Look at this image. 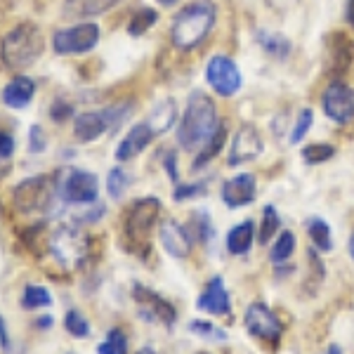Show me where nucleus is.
Returning <instances> with one entry per match:
<instances>
[{
  "instance_id": "37998d69",
  "label": "nucleus",
  "mask_w": 354,
  "mask_h": 354,
  "mask_svg": "<svg viewBox=\"0 0 354 354\" xmlns=\"http://www.w3.org/2000/svg\"><path fill=\"white\" fill-rule=\"evenodd\" d=\"M0 347H3L5 352H10V330L3 317H0Z\"/></svg>"
},
{
  "instance_id": "bb28decb",
  "label": "nucleus",
  "mask_w": 354,
  "mask_h": 354,
  "mask_svg": "<svg viewBox=\"0 0 354 354\" xmlns=\"http://www.w3.org/2000/svg\"><path fill=\"white\" fill-rule=\"evenodd\" d=\"M258 45L274 59H286L290 50H293V45H290L286 36L274 31H258Z\"/></svg>"
},
{
  "instance_id": "ddd939ff",
  "label": "nucleus",
  "mask_w": 354,
  "mask_h": 354,
  "mask_svg": "<svg viewBox=\"0 0 354 354\" xmlns=\"http://www.w3.org/2000/svg\"><path fill=\"white\" fill-rule=\"evenodd\" d=\"M322 109L335 125L354 123V88L342 81H333L322 95Z\"/></svg>"
},
{
  "instance_id": "c85d7f7f",
  "label": "nucleus",
  "mask_w": 354,
  "mask_h": 354,
  "mask_svg": "<svg viewBox=\"0 0 354 354\" xmlns=\"http://www.w3.org/2000/svg\"><path fill=\"white\" fill-rule=\"evenodd\" d=\"M279 227H281V218H279V210L274 205H265L262 208V220L258 227V241L260 245H270L272 239L279 234Z\"/></svg>"
},
{
  "instance_id": "1a4fd4ad",
  "label": "nucleus",
  "mask_w": 354,
  "mask_h": 354,
  "mask_svg": "<svg viewBox=\"0 0 354 354\" xmlns=\"http://www.w3.org/2000/svg\"><path fill=\"white\" fill-rule=\"evenodd\" d=\"M205 81H208L210 90L220 97H234L241 90L243 76L236 62L227 55H213L205 64Z\"/></svg>"
},
{
  "instance_id": "412c9836",
  "label": "nucleus",
  "mask_w": 354,
  "mask_h": 354,
  "mask_svg": "<svg viewBox=\"0 0 354 354\" xmlns=\"http://www.w3.org/2000/svg\"><path fill=\"white\" fill-rule=\"evenodd\" d=\"M330 41V53H328V64H330V73L335 76H342L345 71H350L352 62H354V45L345 33H333L328 36Z\"/></svg>"
},
{
  "instance_id": "6ab92c4d",
  "label": "nucleus",
  "mask_w": 354,
  "mask_h": 354,
  "mask_svg": "<svg viewBox=\"0 0 354 354\" xmlns=\"http://www.w3.org/2000/svg\"><path fill=\"white\" fill-rule=\"evenodd\" d=\"M255 239H258V230H255V222L253 220H243V222H236L225 236V248L230 255H248L250 248H253Z\"/></svg>"
},
{
  "instance_id": "3c124183",
  "label": "nucleus",
  "mask_w": 354,
  "mask_h": 354,
  "mask_svg": "<svg viewBox=\"0 0 354 354\" xmlns=\"http://www.w3.org/2000/svg\"><path fill=\"white\" fill-rule=\"evenodd\" d=\"M198 354H208V352H198Z\"/></svg>"
},
{
  "instance_id": "e433bc0d",
  "label": "nucleus",
  "mask_w": 354,
  "mask_h": 354,
  "mask_svg": "<svg viewBox=\"0 0 354 354\" xmlns=\"http://www.w3.org/2000/svg\"><path fill=\"white\" fill-rule=\"evenodd\" d=\"M312 123H314V113H312V109H302V111L298 113V118H295L293 130H290V145H298V142L305 140V135L310 133Z\"/></svg>"
},
{
  "instance_id": "4be33fe9",
  "label": "nucleus",
  "mask_w": 354,
  "mask_h": 354,
  "mask_svg": "<svg viewBox=\"0 0 354 354\" xmlns=\"http://www.w3.org/2000/svg\"><path fill=\"white\" fill-rule=\"evenodd\" d=\"M121 0H64V17H73V19H85V17L102 15L118 5Z\"/></svg>"
},
{
  "instance_id": "a878e982",
  "label": "nucleus",
  "mask_w": 354,
  "mask_h": 354,
  "mask_svg": "<svg viewBox=\"0 0 354 354\" xmlns=\"http://www.w3.org/2000/svg\"><path fill=\"white\" fill-rule=\"evenodd\" d=\"M189 232L194 236L196 243H203V245H210L215 239V225H213V218H210L208 210H194L192 213V220H189Z\"/></svg>"
},
{
  "instance_id": "4468645a",
  "label": "nucleus",
  "mask_w": 354,
  "mask_h": 354,
  "mask_svg": "<svg viewBox=\"0 0 354 354\" xmlns=\"http://www.w3.org/2000/svg\"><path fill=\"white\" fill-rule=\"evenodd\" d=\"M196 310L203 314H210V317L232 319V298H230V290H227V283L222 274H215V277L208 279L201 295L196 298Z\"/></svg>"
},
{
  "instance_id": "7ed1b4c3",
  "label": "nucleus",
  "mask_w": 354,
  "mask_h": 354,
  "mask_svg": "<svg viewBox=\"0 0 354 354\" xmlns=\"http://www.w3.org/2000/svg\"><path fill=\"white\" fill-rule=\"evenodd\" d=\"M45 41L41 28L31 21L24 24H17L15 28H10L8 33L0 41V57H3V64L12 71H21L28 68L31 64H36L43 55Z\"/></svg>"
},
{
  "instance_id": "f257e3e1",
  "label": "nucleus",
  "mask_w": 354,
  "mask_h": 354,
  "mask_svg": "<svg viewBox=\"0 0 354 354\" xmlns=\"http://www.w3.org/2000/svg\"><path fill=\"white\" fill-rule=\"evenodd\" d=\"M220 116H218V106L203 93H192L187 100L185 113L177 121V145L185 151L203 149V145L215 135V130L220 128Z\"/></svg>"
},
{
  "instance_id": "cd10ccee",
  "label": "nucleus",
  "mask_w": 354,
  "mask_h": 354,
  "mask_svg": "<svg viewBox=\"0 0 354 354\" xmlns=\"http://www.w3.org/2000/svg\"><path fill=\"white\" fill-rule=\"evenodd\" d=\"M295 245H298V241H295L293 232H288V230L279 232L277 241H274L270 248V262L272 265H283V262H288L295 253Z\"/></svg>"
},
{
  "instance_id": "49530a36",
  "label": "nucleus",
  "mask_w": 354,
  "mask_h": 354,
  "mask_svg": "<svg viewBox=\"0 0 354 354\" xmlns=\"http://www.w3.org/2000/svg\"><path fill=\"white\" fill-rule=\"evenodd\" d=\"M324 354H342V347L340 345H335V342H330V345L326 347V352Z\"/></svg>"
},
{
  "instance_id": "20e7f679",
  "label": "nucleus",
  "mask_w": 354,
  "mask_h": 354,
  "mask_svg": "<svg viewBox=\"0 0 354 354\" xmlns=\"http://www.w3.org/2000/svg\"><path fill=\"white\" fill-rule=\"evenodd\" d=\"M161 215V201L153 196H142L130 203L128 213L123 220V230L128 234L133 248L149 250V234Z\"/></svg>"
},
{
  "instance_id": "9d476101",
  "label": "nucleus",
  "mask_w": 354,
  "mask_h": 354,
  "mask_svg": "<svg viewBox=\"0 0 354 354\" xmlns=\"http://www.w3.org/2000/svg\"><path fill=\"white\" fill-rule=\"evenodd\" d=\"M55 180L48 175L28 177V180L19 182L12 192V203L19 213H31V210H45L53 203Z\"/></svg>"
},
{
  "instance_id": "de8ad7c7",
  "label": "nucleus",
  "mask_w": 354,
  "mask_h": 354,
  "mask_svg": "<svg viewBox=\"0 0 354 354\" xmlns=\"http://www.w3.org/2000/svg\"><path fill=\"white\" fill-rule=\"evenodd\" d=\"M347 253H350V258L354 262V232L350 234V241H347Z\"/></svg>"
},
{
  "instance_id": "f704fd0d",
  "label": "nucleus",
  "mask_w": 354,
  "mask_h": 354,
  "mask_svg": "<svg viewBox=\"0 0 354 354\" xmlns=\"http://www.w3.org/2000/svg\"><path fill=\"white\" fill-rule=\"evenodd\" d=\"M189 330L194 335L210 342H225L227 340V330H222L220 326H215L213 322H203V319H194L189 322Z\"/></svg>"
},
{
  "instance_id": "c756f323",
  "label": "nucleus",
  "mask_w": 354,
  "mask_h": 354,
  "mask_svg": "<svg viewBox=\"0 0 354 354\" xmlns=\"http://www.w3.org/2000/svg\"><path fill=\"white\" fill-rule=\"evenodd\" d=\"M21 307L24 310H45V307L53 305V295L45 286H38V283H26L24 290H21Z\"/></svg>"
},
{
  "instance_id": "aec40b11",
  "label": "nucleus",
  "mask_w": 354,
  "mask_h": 354,
  "mask_svg": "<svg viewBox=\"0 0 354 354\" xmlns=\"http://www.w3.org/2000/svg\"><path fill=\"white\" fill-rule=\"evenodd\" d=\"M33 95H36V83L28 76H15L12 81H8V85L0 93V100H3L5 106L10 109H24V106L31 104Z\"/></svg>"
},
{
  "instance_id": "2f4dec72",
  "label": "nucleus",
  "mask_w": 354,
  "mask_h": 354,
  "mask_svg": "<svg viewBox=\"0 0 354 354\" xmlns=\"http://www.w3.org/2000/svg\"><path fill=\"white\" fill-rule=\"evenodd\" d=\"M158 21V12L153 8H140L137 12L130 17V21H128V33L133 38H140V36H145L149 28L156 24Z\"/></svg>"
},
{
  "instance_id": "c9c22d12",
  "label": "nucleus",
  "mask_w": 354,
  "mask_h": 354,
  "mask_svg": "<svg viewBox=\"0 0 354 354\" xmlns=\"http://www.w3.org/2000/svg\"><path fill=\"white\" fill-rule=\"evenodd\" d=\"M130 185V175L125 173L121 165H116V168L109 170V177H106V192H109V196L113 201H118V198L123 196L125 189H128Z\"/></svg>"
},
{
  "instance_id": "7c9ffc66",
  "label": "nucleus",
  "mask_w": 354,
  "mask_h": 354,
  "mask_svg": "<svg viewBox=\"0 0 354 354\" xmlns=\"http://www.w3.org/2000/svg\"><path fill=\"white\" fill-rule=\"evenodd\" d=\"M128 347H130L128 333L121 326H113L104 335V340L97 345V354H128Z\"/></svg>"
},
{
  "instance_id": "f03ea898",
  "label": "nucleus",
  "mask_w": 354,
  "mask_h": 354,
  "mask_svg": "<svg viewBox=\"0 0 354 354\" xmlns=\"http://www.w3.org/2000/svg\"><path fill=\"white\" fill-rule=\"evenodd\" d=\"M215 19H218V8L213 0H192L175 15L170 26V43L182 53H189L208 38Z\"/></svg>"
},
{
  "instance_id": "423d86ee",
  "label": "nucleus",
  "mask_w": 354,
  "mask_h": 354,
  "mask_svg": "<svg viewBox=\"0 0 354 354\" xmlns=\"http://www.w3.org/2000/svg\"><path fill=\"white\" fill-rule=\"evenodd\" d=\"M128 104H113L102 111H83L73 118V135L78 142H95L100 140L106 130H116L128 113Z\"/></svg>"
},
{
  "instance_id": "0eeeda50",
  "label": "nucleus",
  "mask_w": 354,
  "mask_h": 354,
  "mask_svg": "<svg viewBox=\"0 0 354 354\" xmlns=\"http://www.w3.org/2000/svg\"><path fill=\"white\" fill-rule=\"evenodd\" d=\"M243 326L255 340H260V342H267V345H272V347H277L279 342H281V335H283L281 319H279L277 312L262 300H255L245 307Z\"/></svg>"
},
{
  "instance_id": "4c0bfd02",
  "label": "nucleus",
  "mask_w": 354,
  "mask_h": 354,
  "mask_svg": "<svg viewBox=\"0 0 354 354\" xmlns=\"http://www.w3.org/2000/svg\"><path fill=\"white\" fill-rule=\"evenodd\" d=\"M205 182H185V185H177L175 192H173V198L177 203L182 201H192V198H198V196H205Z\"/></svg>"
},
{
  "instance_id": "8fccbe9b",
  "label": "nucleus",
  "mask_w": 354,
  "mask_h": 354,
  "mask_svg": "<svg viewBox=\"0 0 354 354\" xmlns=\"http://www.w3.org/2000/svg\"><path fill=\"white\" fill-rule=\"evenodd\" d=\"M158 3H161V5H165V8H170V5H175L177 0H158Z\"/></svg>"
},
{
  "instance_id": "393cba45",
  "label": "nucleus",
  "mask_w": 354,
  "mask_h": 354,
  "mask_svg": "<svg viewBox=\"0 0 354 354\" xmlns=\"http://www.w3.org/2000/svg\"><path fill=\"white\" fill-rule=\"evenodd\" d=\"M305 227L314 250H319V253H330L333 250V232H330V225L326 220L319 218V215H312L305 222Z\"/></svg>"
},
{
  "instance_id": "72a5a7b5",
  "label": "nucleus",
  "mask_w": 354,
  "mask_h": 354,
  "mask_svg": "<svg viewBox=\"0 0 354 354\" xmlns=\"http://www.w3.org/2000/svg\"><path fill=\"white\" fill-rule=\"evenodd\" d=\"M64 328H66V333H71L73 338H78V340L88 338V335L93 333V326H90V322L78 310H68L66 312Z\"/></svg>"
},
{
  "instance_id": "a18cd8bd",
  "label": "nucleus",
  "mask_w": 354,
  "mask_h": 354,
  "mask_svg": "<svg viewBox=\"0 0 354 354\" xmlns=\"http://www.w3.org/2000/svg\"><path fill=\"white\" fill-rule=\"evenodd\" d=\"M53 324H55V319H53V317H41V319H38L36 326H38V328H50Z\"/></svg>"
},
{
  "instance_id": "a19ab883",
  "label": "nucleus",
  "mask_w": 354,
  "mask_h": 354,
  "mask_svg": "<svg viewBox=\"0 0 354 354\" xmlns=\"http://www.w3.org/2000/svg\"><path fill=\"white\" fill-rule=\"evenodd\" d=\"M15 153V137L8 133H0V161H8Z\"/></svg>"
},
{
  "instance_id": "6e6552de",
  "label": "nucleus",
  "mask_w": 354,
  "mask_h": 354,
  "mask_svg": "<svg viewBox=\"0 0 354 354\" xmlns=\"http://www.w3.org/2000/svg\"><path fill=\"white\" fill-rule=\"evenodd\" d=\"M100 43V26L95 21H83L59 28L53 36V50L57 55H85Z\"/></svg>"
},
{
  "instance_id": "09e8293b",
  "label": "nucleus",
  "mask_w": 354,
  "mask_h": 354,
  "mask_svg": "<svg viewBox=\"0 0 354 354\" xmlns=\"http://www.w3.org/2000/svg\"><path fill=\"white\" fill-rule=\"evenodd\" d=\"M137 354H156L153 347H142V350H137Z\"/></svg>"
},
{
  "instance_id": "473e14b6",
  "label": "nucleus",
  "mask_w": 354,
  "mask_h": 354,
  "mask_svg": "<svg viewBox=\"0 0 354 354\" xmlns=\"http://www.w3.org/2000/svg\"><path fill=\"white\" fill-rule=\"evenodd\" d=\"M300 156L307 165H322V163H328L330 158L335 156V147L326 145V142H314V145H307L305 149L300 151Z\"/></svg>"
},
{
  "instance_id": "9b49d317",
  "label": "nucleus",
  "mask_w": 354,
  "mask_h": 354,
  "mask_svg": "<svg viewBox=\"0 0 354 354\" xmlns=\"http://www.w3.org/2000/svg\"><path fill=\"white\" fill-rule=\"evenodd\" d=\"M133 300L137 305V314L149 324H163V326L173 328L177 322V310L173 302H168L163 295H158L156 290L135 283L133 286Z\"/></svg>"
},
{
  "instance_id": "58836bf2",
  "label": "nucleus",
  "mask_w": 354,
  "mask_h": 354,
  "mask_svg": "<svg viewBox=\"0 0 354 354\" xmlns=\"http://www.w3.org/2000/svg\"><path fill=\"white\" fill-rule=\"evenodd\" d=\"M71 113H73V106L68 104L66 100H57L53 106H50V116H53V121L57 123H62V121H66V118H71Z\"/></svg>"
},
{
  "instance_id": "dca6fc26",
  "label": "nucleus",
  "mask_w": 354,
  "mask_h": 354,
  "mask_svg": "<svg viewBox=\"0 0 354 354\" xmlns=\"http://www.w3.org/2000/svg\"><path fill=\"white\" fill-rule=\"evenodd\" d=\"M262 149H265V142H262L260 130L255 128L253 123H243L232 140V149H230L227 163H230L232 168L234 165H243V163L253 161V158H258Z\"/></svg>"
},
{
  "instance_id": "f8f14e48",
  "label": "nucleus",
  "mask_w": 354,
  "mask_h": 354,
  "mask_svg": "<svg viewBox=\"0 0 354 354\" xmlns=\"http://www.w3.org/2000/svg\"><path fill=\"white\" fill-rule=\"evenodd\" d=\"M59 194L66 203L71 205H90L97 201V194H100V180L95 173L81 168H71L64 175L59 185Z\"/></svg>"
},
{
  "instance_id": "f3484780",
  "label": "nucleus",
  "mask_w": 354,
  "mask_h": 354,
  "mask_svg": "<svg viewBox=\"0 0 354 354\" xmlns=\"http://www.w3.org/2000/svg\"><path fill=\"white\" fill-rule=\"evenodd\" d=\"M158 236H161V245L163 250L175 260H185L192 255V248H194V236L189 232L187 225H180L177 220H165L161 222L158 227Z\"/></svg>"
},
{
  "instance_id": "5701e85b",
  "label": "nucleus",
  "mask_w": 354,
  "mask_h": 354,
  "mask_svg": "<svg viewBox=\"0 0 354 354\" xmlns=\"http://www.w3.org/2000/svg\"><path fill=\"white\" fill-rule=\"evenodd\" d=\"M225 142H227V125H225V121H222L220 128L215 130V135L210 137V140L203 145V149H198L196 156H194V161H192L194 173H198V170L205 168V165L213 161V158H218L220 151L225 149Z\"/></svg>"
},
{
  "instance_id": "b1692460",
  "label": "nucleus",
  "mask_w": 354,
  "mask_h": 354,
  "mask_svg": "<svg viewBox=\"0 0 354 354\" xmlns=\"http://www.w3.org/2000/svg\"><path fill=\"white\" fill-rule=\"evenodd\" d=\"M177 121V102L175 100H161L156 106L151 109L149 113V118H147V123L151 125V130L156 135H163V133H168L170 128L175 125Z\"/></svg>"
},
{
  "instance_id": "39448f33",
  "label": "nucleus",
  "mask_w": 354,
  "mask_h": 354,
  "mask_svg": "<svg viewBox=\"0 0 354 354\" xmlns=\"http://www.w3.org/2000/svg\"><path fill=\"white\" fill-rule=\"evenodd\" d=\"M50 255L59 262L62 267L76 270L81 267L85 258L90 255V239L88 234L81 232L78 227H59L50 236Z\"/></svg>"
},
{
  "instance_id": "c03bdc74",
  "label": "nucleus",
  "mask_w": 354,
  "mask_h": 354,
  "mask_svg": "<svg viewBox=\"0 0 354 354\" xmlns=\"http://www.w3.org/2000/svg\"><path fill=\"white\" fill-rule=\"evenodd\" d=\"M345 19H347V24L354 26V0H347V8H345Z\"/></svg>"
},
{
  "instance_id": "a211bd4d",
  "label": "nucleus",
  "mask_w": 354,
  "mask_h": 354,
  "mask_svg": "<svg viewBox=\"0 0 354 354\" xmlns=\"http://www.w3.org/2000/svg\"><path fill=\"white\" fill-rule=\"evenodd\" d=\"M153 137H156V133L151 130V125L147 123V121H140V123H135L133 128L125 133V137L121 140V145H118V149H116V161H130V158H135V156H140L142 151L147 149V147L153 142Z\"/></svg>"
},
{
  "instance_id": "ea45409f",
  "label": "nucleus",
  "mask_w": 354,
  "mask_h": 354,
  "mask_svg": "<svg viewBox=\"0 0 354 354\" xmlns=\"http://www.w3.org/2000/svg\"><path fill=\"white\" fill-rule=\"evenodd\" d=\"M28 149L33 153H41L45 149V133L41 125H33L31 133H28Z\"/></svg>"
},
{
  "instance_id": "79ce46f5",
  "label": "nucleus",
  "mask_w": 354,
  "mask_h": 354,
  "mask_svg": "<svg viewBox=\"0 0 354 354\" xmlns=\"http://www.w3.org/2000/svg\"><path fill=\"white\" fill-rule=\"evenodd\" d=\"M163 168L168 170V177H170L173 182L180 180V170H177V153H175V151H168V153H165Z\"/></svg>"
},
{
  "instance_id": "2eb2a0df",
  "label": "nucleus",
  "mask_w": 354,
  "mask_h": 354,
  "mask_svg": "<svg viewBox=\"0 0 354 354\" xmlns=\"http://www.w3.org/2000/svg\"><path fill=\"white\" fill-rule=\"evenodd\" d=\"M220 198L230 210H239V208L250 205L258 198V180H255V175L236 173L234 177H230V180H225L220 189Z\"/></svg>"
}]
</instances>
